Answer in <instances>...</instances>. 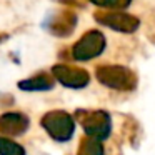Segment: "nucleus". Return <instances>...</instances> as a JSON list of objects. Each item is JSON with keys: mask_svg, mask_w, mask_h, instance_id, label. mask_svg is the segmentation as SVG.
<instances>
[{"mask_svg": "<svg viewBox=\"0 0 155 155\" xmlns=\"http://www.w3.org/2000/svg\"><path fill=\"white\" fill-rule=\"evenodd\" d=\"M40 127L57 143H67L75 135V117L65 110H50L42 115Z\"/></svg>", "mask_w": 155, "mask_h": 155, "instance_id": "nucleus-1", "label": "nucleus"}, {"mask_svg": "<svg viewBox=\"0 0 155 155\" xmlns=\"http://www.w3.org/2000/svg\"><path fill=\"white\" fill-rule=\"evenodd\" d=\"M95 75L102 85L112 90H134L137 85V77L134 75V72L124 65H102L97 67Z\"/></svg>", "mask_w": 155, "mask_h": 155, "instance_id": "nucleus-2", "label": "nucleus"}, {"mask_svg": "<svg viewBox=\"0 0 155 155\" xmlns=\"http://www.w3.org/2000/svg\"><path fill=\"white\" fill-rule=\"evenodd\" d=\"M78 120L85 135L90 138L104 142L112 135V117L105 110L78 112Z\"/></svg>", "mask_w": 155, "mask_h": 155, "instance_id": "nucleus-3", "label": "nucleus"}, {"mask_svg": "<svg viewBox=\"0 0 155 155\" xmlns=\"http://www.w3.org/2000/svg\"><path fill=\"white\" fill-rule=\"evenodd\" d=\"M107 48V38L100 30H88L72 47V58L77 62H88L100 57Z\"/></svg>", "mask_w": 155, "mask_h": 155, "instance_id": "nucleus-4", "label": "nucleus"}, {"mask_svg": "<svg viewBox=\"0 0 155 155\" xmlns=\"http://www.w3.org/2000/svg\"><path fill=\"white\" fill-rule=\"evenodd\" d=\"M95 18L100 25L120 34H134L140 28V20L124 10H110L105 14H98Z\"/></svg>", "mask_w": 155, "mask_h": 155, "instance_id": "nucleus-5", "label": "nucleus"}, {"mask_svg": "<svg viewBox=\"0 0 155 155\" xmlns=\"http://www.w3.org/2000/svg\"><path fill=\"white\" fill-rule=\"evenodd\" d=\"M52 75L58 84H62L67 88H72V90H82L90 84L88 72L78 67H72V65H55V67H52Z\"/></svg>", "mask_w": 155, "mask_h": 155, "instance_id": "nucleus-6", "label": "nucleus"}, {"mask_svg": "<svg viewBox=\"0 0 155 155\" xmlns=\"http://www.w3.org/2000/svg\"><path fill=\"white\" fill-rule=\"evenodd\" d=\"M30 128V117L24 112H5L0 115V135L17 138Z\"/></svg>", "mask_w": 155, "mask_h": 155, "instance_id": "nucleus-7", "label": "nucleus"}, {"mask_svg": "<svg viewBox=\"0 0 155 155\" xmlns=\"http://www.w3.org/2000/svg\"><path fill=\"white\" fill-rule=\"evenodd\" d=\"M17 87L22 92H50L55 87V78L54 75L42 72V74H35L28 78L20 80L17 84Z\"/></svg>", "mask_w": 155, "mask_h": 155, "instance_id": "nucleus-8", "label": "nucleus"}, {"mask_svg": "<svg viewBox=\"0 0 155 155\" xmlns=\"http://www.w3.org/2000/svg\"><path fill=\"white\" fill-rule=\"evenodd\" d=\"M0 155H27V148L15 138L0 135Z\"/></svg>", "mask_w": 155, "mask_h": 155, "instance_id": "nucleus-9", "label": "nucleus"}, {"mask_svg": "<svg viewBox=\"0 0 155 155\" xmlns=\"http://www.w3.org/2000/svg\"><path fill=\"white\" fill-rule=\"evenodd\" d=\"M77 155H105V148L104 143L100 140H95V138H84L78 145Z\"/></svg>", "mask_w": 155, "mask_h": 155, "instance_id": "nucleus-10", "label": "nucleus"}, {"mask_svg": "<svg viewBox=\"0 0 155 155\" xmlns=\"http://www.w3.org/2000/svg\"><path fill=\"white\" fill-rule=\"evenodd\" d=\"M90 2L105 10H125L132 4V0H90Z\"/></svg>", "mask_w": 155, "mask_h": 155, "instance_id": "nucleus-11", "label": "nucleus"}, {"mask_svg": "<svg viewBox=\"0 0 155 155\" xmlns=\"http://www.w3.org/2000/svg\"><path fill=\"white\" fill-rule=\"evenodd\" d=\"M4 38H7V35H0V44H2V40H4Z\"/></svg>", "mask_w": 155, "mask_h": 155, "instance_id": "nucleus-12", "label": "nucleus"}]
</instances>
